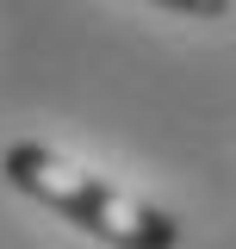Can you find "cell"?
<instances>
[{"label": "cell", "instance_id": "7a4b0ae2", "mask_svg": "<svg viewBox=\"0 0 236 249\" xmlns=\"http://www.w3.org/2000/svg\"><path fill=\"white\" fill-rule=\"evenodd\" d=\"M162 6H174L186 19H224V13H230V0H162Z\"/></svg>", "mask_w": 236, "mask_h": 249}, {"label": "cell", "instance_id": "6da1fadb", "mask_svg": "<svg viewBox=\"0 0 236 249\" xmlns=\"http://www.w3.org/2000/svg\"><path fill=\"white\" fill-rule=\"evenodd\" d=\"M0 175L25 199L62 212L68 224L93 231L100 243H112V249H180V224L162 206H149L137 193H118L112 181L87 175L81 162L56 156L50 143H13L0 156Z\"/></svg>", "mask_w": 236, "mask_h": 249}]
</instances>
